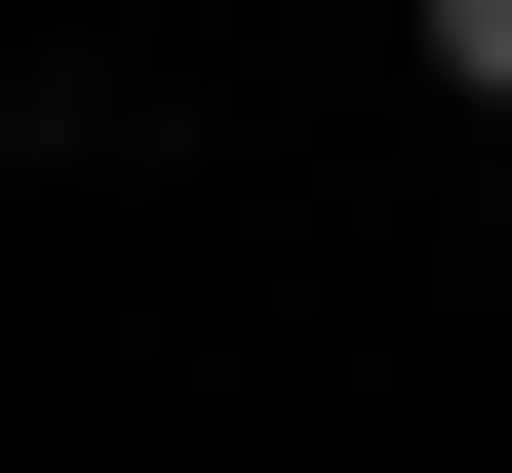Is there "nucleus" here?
Here are the masks:
<instances>
[{
    "label": "nucleus",
    "mask_w": 512,
    "mask_h": 473,
    "mask_svg": "<svg viewBox=\"0 0 512 473\" xmlns=\"http://www.w3.org/2000/svg\"><path fill=\"white\" fill-rule=\"evenodd\" d=\"M394 40H434V79H473V119H512V0H394Z\"/></svg>",
    "instance_id": "f257e3e1"
}]
</instances>
